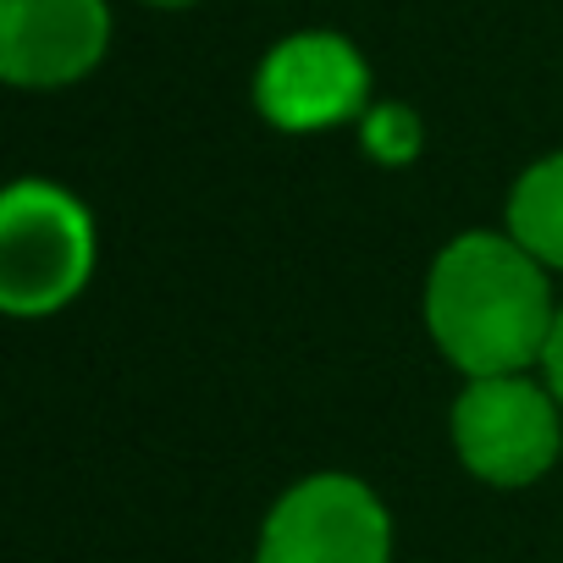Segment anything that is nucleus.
<instances>
[{"mask_svg": "<svg viewBox=\"0 0 563 563\" xmlns=\"http://www.w3.org/2000/svg\"><path fill=\"white\" fill-rule=\"evenodd\" d=\"M552 294L541 260L514 238H453L426 276V327L437 349L470 376H519L547 354Z\"/></svg>", "mask_w": 563, "mask_h": 563, "instance_id": "nucleus-1", "label": "nucleus"}, {"mask_svg": "<svg viewBox=\"0 0 563 563\" xmlns=\"http://www.w3.org/2000/svg\"><path fill=\"white\" fill-rule=\"evenodd\" d=\"M89 271V210L51 183H18L0 205V305L12 316H56L84 294Z\"/></svg>", "mask_w": 563, "mask_h": 563, "instance_id": "nucleus-2", "label": "nucleus"}, {"mask_svg": "<svg viewBox=\"0 0 563 563\" xmlns=\"http://www.w3.org/2000/svg\"><path fill=\"white\" fill-rule=\"evenodd\" d=\"M453 448L492 486H530L552 470L563 431L552 393L530 376H481L453 404Z\"/></svg>", "mask_w": 563, "mask_h": 563, "instance_id": "nucleus-3", "label": "nucleus"}, {"mask_svg": "<svg viewBox=\"0 0 563 563\" xmlns=\"http://www.w3.org/2000/svg\"><path fill=\"white\" fill-rule=\"evenodd\" d=\"M387 552L382 497L354 475H310L271 508L254 563H387Z\"/></svg>", "mask_w": 563, "mask_h": 563, "instance_id": "nucleus-4", "label": "nucleus"}, {"mask_svg": "<svg viewBox=\"0 0 563 563\" xmlns=\"http://www.w3.org/2000/svg\"><path fill=\"white\" fill-rule=\"evenodd\" d=\"M371 67L343 34H294L254 73V106L282 133H321L365 117Z\"/></svg>", "mask_w": 563, "mask_h": 563, "instance_id": "nucleus-5", "label": "nucleus"}, {"mask_svg": "<svg viewBox=\"0 0 563 563\" xmlns=\"http://www.w3.org/2000/svg\"><path fill=\"white\" fill-rule=\"evenodd\" d=\"M111 45L106 0H0V73L18 89H67Z\"/></svg>", "mask_w": 563, "mask_h": 563, "instance_id": "nucleus-6", "label": "nucleus"}, {"mask_svg": "<svg viewBox=\"0 0 563 563\" xmlns=\"http://www.w3.org/2000/svg\"><path fill=\"white\" fill-rule=\"evenodd\" d=\"M508 232L547 265H563V155L536 161L508 194Z\"/></svg>", "mask_w": 563, "mask_h": 563, "instance_id": "nucleus-7", "label": "nucleus"}, {"mask_svg": "<svg viewBox=\"0 0 563 563\" xmlns=\"http://www.w3.org/2000/svg\"><path fill=\"white\" fill-rule=\"evenodd\" d=\"M365 150H371L382 166L415 161V150H420V122H415V111H409V106H376V111H365Z\"/></svg>", "mask_w": 563, "mask_h": 563, "instance_id": "nucleus-8", "label": "nucleus"}, {"mask_svg": "<svg viewBox=\"0 0 563 563\" xmlns=\"http://www.w3.org/2000/svg\"><path fill=\"white\" fill-rule=\"evenodd\" d=\"M541 371H547V387H552V398L563 404V310H558V321H552V338H547Z\"/></svg>", "mask_w": 563, "mask_h": 563, "instance_id": "nucleus-9", "label": "nucleus"}, {"mask_svg": "<svg viewBox=\"0 0 563 563\" xmlns=\"http://www.w3.org/2000/svg\"><path fill=\"white\" fill-rule=\"evenodd\" d=\"M144 7H194V0H144Z\"/></svg>", "mask_w": 563, "mask_h": 563, "instance_id": "nucleus-10", "label": "nucleus"}]
</instances>
